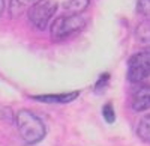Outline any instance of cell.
I'll use <instances>...</instances> for the list:
<instances>
[{"instance_id":"1","label":"cell","mask_w":150,"mask_h":146,"mask_svg":"<svg viewBox=\"0 0 150 146\" xmlns=\"http://www.w3.org/2000/svg\"><path fill=\"white\" fill-rule=\"evenodd\" d=\"M15 122L21 139L27 145H35L45 137L44 122L41 120V118H38L29 110H24V108L20 110L15 116Z\"/></svg>"},{"instance_id":"2","label":"cell","mask_w":150,"mask_h":146,"mask_svg":"<svg viewBox=\"0 0 150 146\" xmlns=\"http://www.w3.org/2000/svg\"><path fill=\"white\" fill-rule=\"evenodd\" d=\"M84 18L78 14H69V15H62L57 17L51 24V38L56 41L65 39L68 36L80 32L84 27Z\"/></svg>"},{"instance_id":"3","label":"cell","mask_w":150,"mask_h":146,"mask_svg":"<svg viewBox=\"0 0 150 146\" xmlns=\"http://www.w3.org/2000/svg\"><path fill=\"white\" fill-rule=\"evenodd\" d=\"M150 77V48L135 53L128 62V78L132 83H141Z\"/></svg>"},{"instance_id":"4","label":"cell","mask_w":150,"mask_h":146,"mask_svg":"<svg viewBox=\"0 0 150 146\" xmlns=\"http://www.w3.org/2000/svg\"><path fill=\"white\" fill-rule=\"evenodd\" d=\"M57 9L54 0H38L29 11V20L36 29L44 30Z\"/></svg>"},{"instance_id":"5","label":"cell","mask_w":150,"mask_h":146,"mask_svg":"<svg viewBox=\"0 0 150 146\" xmlns=\"http://www.w3.org/2000/svg\"><path fill=\"white\" fill-rule=\"evenodd\" d=\"M132 108L135 112H146L150 108V84L140 86L132 96Z\"/></svg>"},{"instance_id":"6","label":"cell","mask_w":150,"mask_h":146,"mask_svg":"<svg viewBox=\"0 0 150 146\" xmlns=\"http://www.w3.org/2000/svg\"><path fill=\"white\" fill-rule=\"evenodd\" d=\"M80 95V92H68V93H50V95H35L32 98L35 101H41V103H48V104H53V103H71L74 101L77 96Z\"/></svg>"},{"instance_id":"7","label":"cell","mask_w":150,"mask_h":146,"mask_svg":"<svg viewBox=\"0 0 150 146\" xmlns=\"http://www.w3.org/2000/svg\"><path fill=\"white\" fill-rule=\"evenodd\" d=\"M137 134H138V137L143 142L150 143V115L141 119V122L138 124V128H137Z\"/></svg>"},{"instance_id":"8","label":"cell","mask_w":150,"mask_h":146,"mask_svg":"<svg viewBox=\"0 0 150 146\" xmlns=\"http://www.w3.org/2000/svg\"><path fill=\"white\" fill-rule=\"evenodd\" d=\"M90 5V0H68L65 3V9L71 14H80Z\"/></svg>"},{"instance_id":"9","label":"cell","mask_w":150,"mask_h":146,"mask_svg":"<svg viewBox=\"0 0 150 146\" xmlns=\"http://www.w3.org/2000/svg\"><path fill=\"white\" fill-rule=\"evenodd\" d=\"M24 9V2L23 0H11L9 3V12H11V17L15 18L21 14V11Z\"/></svg>"},{"instance_id":"10","label":"cell","mask_w":150,"mask_h":146,"mask_svg":"<svg viewBox=\"0 0 150 146\" xmlns=\"http://www.w3.org/2000/svg\"><path fill=\"white\" fill-rule=\"evenodd\" d=\"M102 116L104 119L107 120L108 124H112L116 120V113H114V108H112V105L110 103H107L104 107H102Z\"/></svg>"},{"instance_id":"11","label":"cell","mask_w":150,"mask_h":146,"mask_svg":"<svg viewBox=\"0 0 150 146\" xmlns=\"http://www.w3.org/2000/svg\"><path fill=\"white\" fill-rule=\"evenodd\" d=\"M137 9H138L140 14L149 15L150 14V0H138V3H137Z\"/></svg>"},{"instance_id":"12","label":"cell","mask_w":150,"mask_h":146,"mask_svg":"<svg viewBox=\"0 0 150 146\" xmlns=\"http://www.w3.org/2000/svg\"><path fill=\"white\" fill-rule=\"evenodd\" d=\"M108 78H110V75L108 74H104V77H101V78H99V81L96 83V90H99V89H101V88H104L105 86V84H107V81H108Z\"/></svg>"},{"instance_id":"13","label":"cell","mask_w":150,"mask_h":146,"mask_svg":"<svg viewBox=\"0 0 150 146\" xmlns=\"http://www.w3.org/2000/svg\"><path fill=\"white\" fill-rule=\"evenodd\" d=\"M5 0H0V17L3 15V12H5Z\"/></svg>"},{"instance_id":"14","label":"cell","mask_w":150,"mask_h":146,"mask_svg":"<svg viewBox=\"0 0 150 146\" xmlns=\"http://www.w3.org/2000/svg\"><path fill=\"white\" fill-rule=\"evenodd\" d=\"M23 2H33V0H23Z\"/></svg>"}]
</instances>
